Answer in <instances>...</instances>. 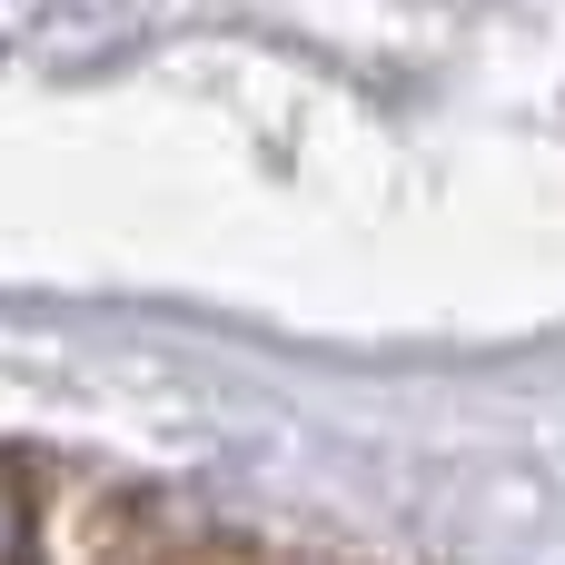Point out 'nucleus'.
Returning a JSON list of instances; mask_svg holds the SVG:
<instances>
[{
  "label": "nucleus",
  "mask_w": 565,
  "mask_h": 565,
  "mask_svg": "<svg viewBox=\"0 0 565 565\" xmlns=\"http://www.w3.org/2000/svg\"><path fill=\"white\" fill-rule=\"evenodd\" d=\"M30 556V487L0 467V565H20Z\"/></svg>",
  "instance_id": "f257e3e1"
}]
</instances>
